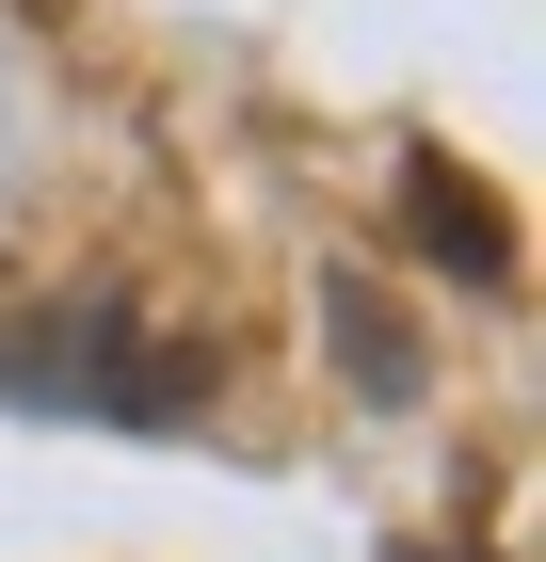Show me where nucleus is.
I'll list each match as a JSON object with an SVG mask.
<instances>
[{
  "label": "nucleus",
  "mask_w": 546,
  "mask_h": 562,
  "mask_svg": "<svg viewBox=\"0 0 546 562\" xmlns=\"http://www.w3.org/2000/svg\"><path fill=\"white\" fill-rule=\"evenodd\" d=\"M402 225H419V241H434V258H450V273H482V290H499V273H514L499 210H482V193H450V161H402Z\"/></svg>",
  "instance_id": "nucleus-2"
},
{
  "label": "nucleus",
  "mask_w": 546,
  "mask_h": 562,
  "mask_svg": "<svg viewBox=\"0 0 546 562\" xmlns=\"http://www.w3.org/2000/svg\"><path fill=\"white\" fill-rule=\"evenodd\" d=\"M337 338H354V370H370V402H402V386H419V353H402V338L370 322V290H337Z\"/></svg>",
  "instance_id": "nucleus-3"
},
{
  "label": "nucleus",
  "mask_w": 546,
  "mask_h": 562,
  "mask_svg": "<svg viewBox=\"0 0 546 562\" xmlns=\"http://www.w3.org/2000/svg\"><path fill=\"white\" fill-rule=\"evenodd\" d=\"M16 386H48V402H97V418H129V434H161V418H193L210 402V353L193 338H161L145 305H97L65 353H33Z\"/></svg>",
  "instance_id": "nucleus-1"
}]
</instances>
